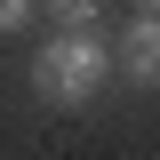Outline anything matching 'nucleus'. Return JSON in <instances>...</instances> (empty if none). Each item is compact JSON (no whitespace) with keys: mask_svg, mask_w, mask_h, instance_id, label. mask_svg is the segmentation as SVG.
Here are the masks:
<instances>
[{"mask_svg":"<svg viewBox=\"0 0 160 160\" xmlns=\"http://www.w3.org/2000/svg\"><path fill=\"white\" fill-rule=\"evenodd\" d=\"M112 80V48H104L96 32H48V48L32 56V88H40V104H88Z\"/></svg>","mask_w":160,"mask_h":160,"instance_id":"f257e3e1","label":"nucleus"},{"mask_svg":"<svg viewBox=\"0 0 160 160\" xmlns=\"http://www.w3.org/2000/svg\"><path fill=\"white\" fill-rule=\"evenodd\" d=\"M112 64L128 88H160V16H128L112 40Z\"/></svg>","mask_w":160,"mask_h":160,"instance_id":"f03ea898","label":"nucleus"},{"mask_svg":"<svg viewBox=\"0 0 160 160\" xmlns=\"http://www.w3.org/2000/svg\"><path fill=\"white\" fill-rule=\"evenodd\" d=\"M40 16H56V32H96V0H40Z\"/></svg>","mask_w":160,"mask_h":160,"instance_id":"7ed1b4c3","label":"nucleus"},{"mask_svg":"<svg viewBox=\"0 0 160 160\" xmlns=\"http://www.w3.org/2000/svg\"><path fill=\"white\" fill-rule=\"evenodd\" d=\"M32 16H40V0H0V32H24Z\"/></svg>","mask_w":160,"mask_h":160,"instance_id":"20e7f679","label":"nucleus"},{"mask_svg":"<svg viewBox=\"0 0 160 160\" xmlns=\"http://www.w3.org/2000/svg\"><path fill=\"white\" fill-rule=\"evenodd\" d=\"M136 16H160V0H136Z\"/></svg>","mask_w":160,"mask_h":160,"instance_id":"39448f33","label":"nucleus"}]
</instances>
